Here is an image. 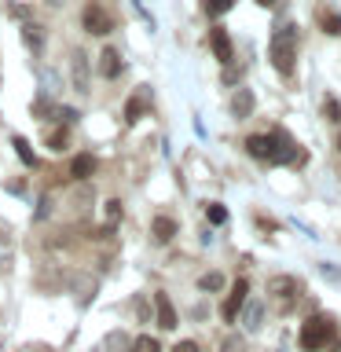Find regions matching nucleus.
Returning <instances> with one entry per match:
<instances>
[{"label":"nucleus","mask_w":341,"mask_h":352,"mask_svg":"<svg viewBox=\"0 0 341 352\" xmlns=\"http://www.w3.org/2000/svg\"><path fill=\"white\" fill-rule=\"evenodd\" d=\"M334 334H338L334 316L316 312V316H308L305 323H301V334H297V341H301L305 352H319V349L327 345V341H334Z\"/></svg>","instance_id":"nucleus-1"},{"label":"nucleus","mask_w":341,"mask_h":352,"mask_svg":"<svg viewBox=\"0 0 341 352\" xmlns=\"http://www.w3.org/2000/svg\"><path fill=\"white\" fill-rule=\"evenodd\" d=\"M268 294H272V301L279 305V312H294L297 297H301V283H297L294 275H272Z\"/></svg>","instance_id":"nucleus-3"},{"label":"nucleus","mask_w":341,"mask_h":352,"mask_svg":"<svg viewBox=\"0 0 341 352\" xmlns=\"http://www.w3.org/2000/svg\"><path fill=\"white\" fill-rule=\"evenodd\" d=\"M151 235L158 239V242H173V235H176V220H173V217H154Z\"/></svg>","instance_id":"nucleus-16"},{"label":"nucleus","mask_w":341,"mask_h":352,"mask_svg":"<svg viewBox=\"0 0 341 352\" xmlns=\"http://www.w3.org/2000/svg\"><path fill=\"white\" fill-rule=\"evenodd\" d=\"M239 74H242L239 66H228V70H224V81H228V85H231V81H239Z\"/></svg>","instance_id":"nucleus-34"},{"label":"nucleus","mask_w":341,"mask_h":352,"mask_svg":"<svg viewBox=\"0 0 341 352\" xmlns=\"http://www.w3.org/2000/svg\"><path fill=\"white\" fill-rule=\"evenodd\" d=\"M48 147H52V151H66V132H52V136H48Z\"/></svg>","instance_id":"nucleus-28"},{"label":"nucleus","mask_w":341,"mask_h":352,"mask_svg":"<svg viewBox=\"0 0 341 352\" xmlns=\"http://www.w3.org/2000/svg\"><path fill=\"white\" fill-rule=\"evenodd\" d=\"M48 213H52V198H41V206H37V213H33V217H37V220H44Z\"/></svg>","instance_id":"nucleus-31"},{"label":"nucleus","mask_w":341,"mask_h":352,"mask_svg":"<svg viewBox=\"0 0 341 352\" xmlns=\"http://www.w3.org/2000/svg\"><path fill=\"white\" fill-rule=\"evenodd\" d=\"M231 4H235V0H206V15L209 19H220V15H224V11H231Z\"/></svg>","instance_id":"nucleus-22"},{"label":"nucleus","mask_w":341,"mask_h":352,"mask_svg":"<svg viewBox=\"0 0 341 352\" xmlns=\"http://www.w3.org/2000/svg\"><path fill=\"white\" fill-rule=\"evenodd\" d=\"M92 173H96V158H92V154H77V158L70 162V176H74V180H88Z\"/></svg>","instance_id":"nucleus-15"},{"label":"nucleus","mask_w":341,"mask_h":352,"mask_svg":"<svg viewBox=\"0 0 341 352\" xmlns=\"http://www.w3.org/2000/svg\"><path fill=\"white\" fill-rule=\"evenodd\" d=\"M323 30L327 33H341V19L338 15H323Z\"/></svg>","instance_id":"nucleus-30"},{"label":"nucleus","mask_w":341,"mask_h":352,"mask_svg":"<svg viewBox=\"0 0 341 352\" xmlns=\"http://www.w3.org/2000/svg\"><path fill=\"white\" fill-rule=\"evenodd\" d=\"M338 151H341V136H338Z\"/></svg>","instance_id":"nucleus-37"},{"label":"nucleus","mask_w":341,"mask_h":352,"mask_svg":"<svg viewBox=\"0 0 341 352\" xmlns=\"http://www.w3.org/2000/svg\"><path fill=\"white\" fill-rule=\"evenodd\" d=\"M22 41H26L33 52H41L44 48V30L37 26V22H22Z\"/></svg>","instance_id":"nucleus-18"},{"label":"nucleus","mask_w":341,"mask_h":352,"mask_svg":"<svg viewBox=\"0 0 341 352\" xmlns=\"http://www.w3.org/2000/svg\"><path fill=\"white\" fill-rule=\"evenodd\" d=\"M305 154L297 151V143L290 132H283V129H275L272 132V165H290V162H301Z\"/></svg>","instance_id":"nucleus-4"},{"label":"nucleus","mask_w":341,"mask_h":352,"mask_svg":"<svg viewBox=\"0 0 341 352\" xmlns=\"http://www.w3.org/2000/svg\"><path fill=\"white\" fill-rule=\"evenodd\" d=\"M246 151H250V158L272 165V136H250L246 140Z\"/></svg>","instance_id":"nucleus-13"},{"label":"nucleus","mask_w":341,"mask_h":352,"mask_svg":"<svg viewBox=\"0 0 341 352\" xmlns=\"http://www.w3.org/2000/svg\"><path fill=\"white\" fill-rule=\"evenodd\" d=\"M220 352H246V345H242L239 334H228L224 341H220Z\"/></svg>","instance_id":"nucleus-25"},{"label":"nucleus","mask_w":341,"mask_h":352,"mask_svg":"<svg viewBox=\"0 0 341 352\" xmlns=\"http://www.w3.org/2000/svg\"><path fill=\"white\" fill-rule=\"evenodd\" d=\"M206 217H209V224H228V209L220 206V202H209L206 206Z\"/></svg>","instance_id":"nucleus-23"},{"label":"nucleus","mask_w":341,"mask_h":352,"mask_svg":"<svg viewBox=\"0 0 341 352\" xmlns=\"http://www.w3.org/2000/svg\"><path fill=\"white\" fill-rule=\"evenodd\" d=\"M70 70H74V92H92V81H88V55L85 52H74V59H70Z\"/></svg>","instance_id":"nucleus-8"},{"label":"nucleus","mask_w":341,"mask_h":352,"mask_svg":"<svg viewBox=\"0 0 341 352\" xmlns=\"http://www.w3.org/2000/svg\"><path fill=\"white\" fill-rule=\"evenodd\" d=\"M323 118H327V121H341V103H338L334 96H330L327 103H323Z\"/></svg>","instance_id":"nucleus-26"},{"label":"nucleus","mask_w":341,"mask_h":352,"mask_svg":"<svg viewBox=\"0 0 341 352\" xmlns=\"http://www.w3.org/2000/svg\"><path fill=\"white\" fill-rule=\"evenodd\" d=\"M136 316L143 319V323H147V319H151V305L143 301V297H140V301H136Z\"/></svg>","instance_id":"nucleus-32"},{"label":"nucleus","mask_w":341,"mask_h":352,"mask_svg":"<svg viewBox=\"0 0 341 352\" xmlns=\"http://www.w3.org/2000/svg\"><path fill=\"white\" fill-rule=\"evenodd\" d=\"M272 63H275V70H279L283 77L294 74V63H297V26H294V22H286V26L275 30V37H272Z\"/></svg>","instance_id":"nucleus-2"},{"label":"nucleus","mask_w":341,"mask_h":352,"mask_svg":"<svg viewBox=\"0 0 341 352\" xmlns=\"http://www.w3.org/2000/svg\"><path fill=\"white\" fill-rule=\"evenodd\" d=\"M239 319H242V327H246V330H261V323H264V301H246V305H242V312H239Z\"/></svg>","instance_id":"nucleus-11"},{"label":"nucleus","mask_w":341,"mask_h":352,"mask_svg":"<svg viewBox=\"0 0 341 352\" xmlns=\"http://www.w3.org/2000/svg\"><path fill=\"white\" fill-rule=\"evenodd\" d=\"M129 349H132V341H129L125 330H110V334L103 338V349L99 352H129Z\"/></svg>","instance_id":"nucleus-17"},{"label":"nucleus","mask_w":341,"mask_h":352,"mask_svg":"<svg viewBox=\"0 0 341 352\" xmlns=\"http://www.w3.org/2000/svg\"><path fill=\"white\" fill-rule=\"evenodd\" d=\"M129 352H162V345H158V338L140 334L136 341H132V349H129Z\"/></svg>","instance_id":"nucleus-21"},{"label":"nucleus","mask_w":341,"mask_h":352,"mask_svg":"<svg viewBox=\"0 0 341 352\" xmlns=\"http://www.w3.org/2000/svg\"><path fill=\"white\" fill-rule=\"evenodd\" d=\"M319 272H323V275H327L330 283H341V272L334 268V264H327V261H323V264H319Z\"/></svg>","instance_id":"nucleus-29"},{"label":"nucleus","mask_w":341,"mask_h":352,"mask_svg":"<svg viewBox=\"0 0 341 352\" xmlns=\"http://www.w3.org/2000/svg\"><path fill=\"white\" fill-rule=\"evenodd\" d=\"M154 316H158L162 330H176V308L169 301V294H154Z\"/></svg>","instance_id":"nucleus-9"},{"label":"nucleus","mask_w":341,"mask_h":352,"mask_svg":"<svg viewBox=\"0 0 341 352\" xmlns=\"http://www.w3.org/2000/svg\"><path fill=\"white\" fill-rule=\"evenodd\" d=\"M81 22H85V30H88V33H96V37H107V33L114 30V19L107 15V8L99 4V0H88V4H85Z\"/></svg>","instance_id":"nucleus-5"},{"label":"nucleus","mask_w":341,"mask_h":352,"mask_svg":"<svg viewBox=\"0 0 341 352\" xmlns=\"http://www.w3.org/2000/svg\"><path fill=\"white\" fill-rule=\"evenodd\" d=\"M118 220H121V202H118V198H110V202H107V228L114 231Z\"/></svg>","instance_id":"nucleus-24"},{"label":"nucleus","mask_w":341,"mask_h":352,"mask_svg":"<svg viewBox=\"0 0 341 352\" xmlns=\"http://www.w3.org/2000/svg\"><path fill=\"white\" fill-rule=\"evenodd\" d=\"M143 110H147V88H140L136 96H129V103H125V121H129V125H136V121L143 118Z\"/></svg>","instance_id":"nucleus-14"},{"label":"nucleus","mask_w":341,"mask_h":352,"mask_svg":"<svg viewBox=\"0 0 341 352\" xmlns=\"http://www.w3.org/2000/svg\"><path fill=\"white\" fill-rule=\"evenodd\" d=\"M121 70H125L121 52L118 48H103V55H99V74H103L107 81H114V77H121Z\"/></svg>","instance_id":"nucleus-10"},{"label":"nucleus","mask_w":341,"mask_h":352,"mask_svg":"<svg viewBox=\"0 0 341 352\" xmlns=\"http://www.w3.org/2000/svg\"><path fill=\"white\" fill-rule=\"evenodd\" d=\"M257 4H261V8H272V4H279V0H257Z\"/></svg>","instance_id":"nucleus-35"},{"label":"nucleus","mask_w":341,"mask_h":352,"mask_svg":"<svg viewBox=\"0 0 341 352\" xmlns=\"http://www.w3.org/2000/svg\"><path fill=\"white\" fill-rule=\"evenodd\" d=\"M209 48H213V55H217L224 66H231V59H235V48H231V37H228L224 26H213V30H209Z\"/></svg>","instance_id":"nucleus-7"},{"label":"nucleus","mask_w":341,"mask_h":352,"mask_svg":"<svg viewBox=\"0 0 341 352\" xmlns=\"http://www.w3.org/2000/svg\"><path fill=\"white\" fill-rule=\"evenodd\" d=\"M231 114L239 121L253 114V88H235V96H231Z\"/></svg>","instance_id":"nucleus-12"},{"label":"nucleus","mask_w":341,"mask_h":352,"mask_svg":"<svg viewBox=\"0 0 341 352\" xmlns=\"http://www.w3.org/2000/svg\"><path fill=\"white\" fill-rule=\"evenodd\" d=\"M330 352H341V341H338V345H334V349H330Z\"/></svg>","instance_id":"nucleus-36"},{"label":"nucleus","mask_w":341,"mask_h":352,"mask_svg":"<svg viewBox=\"0 0 341 352\" xmlns=\"http://www.w3.org/2000/svg\"><path fill=\"white\" fill-rule=\"evenodd\" d=\"M11 147H15V154H19V162L26 165V169H33V165H37V154H33V147H30V140H22V136H15V140H11Z\"/></svg>","instance_id":"nucleus-19"},{"label":"nucleus","mask_w":341,"mask_h":352,"mask_svg":"<svg viewBox=\"0 0 341 352\" xmlns=\"http://www.w3.org/2000/svg\"><path fill=\"white\" fill-rule=\"evenodd\" d=\"M55 118H59V121H63V125H74V121H77V118H81V114H77V110H74V107H55Z\"/></svg>","instance_id":"nucleus-27"},{"label":"nucleus","mask_w":341,"mask_h":352,"mask_svg":"<svg viewBox=\"0 0 341 352\" xmlns=\"http://www.w3.org/2000/svg\"><path fill=\"white\" fill-rule=\"evenodd\" d=\"M198 286H202L206 294H217V290H224V275H220V272H206L202 279H198Z\"/></svg>","instance_id":"nucleus-20"},{"label":"nucleus","mask_w":341,"mask_h":352,"mask_svg":"<svg viewBox=\"0 0 341 352\" xmlns=\"http://www.w3.org/2000/svg\"><path fill=\"white\" fill-rule=\"evenodd\" d=\"M173 352H202V349H198V341H180Z\"/></svg>","instance_id":"nucleus-33"},{"label":"nucleus","mask_w":341,"mask_h":352,"mask_svg":"<svg viewBox=\"0 0 341 352\" xmlns=\"http://www.w3.org/2000/svg\"><path fill=\"white\" fill-rule=\"evenodd\" d=\"M246 294H250V283H246V279H235V286H231V294H228L224 308H220V316H224L228 323H235V319H239L242 305H246Z\"/></svg>","instance_id":"nucleus-6"}]
</instances>
